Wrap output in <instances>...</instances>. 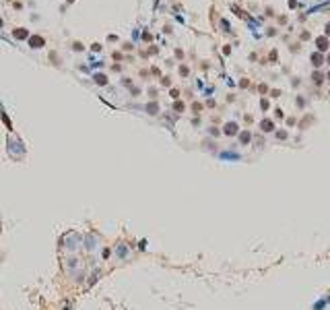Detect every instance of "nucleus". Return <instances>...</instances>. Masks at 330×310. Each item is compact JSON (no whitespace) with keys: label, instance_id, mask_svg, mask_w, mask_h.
Listing matches in <instances>:
<instances>
[{"label":"nucleus","instance_id":"nucleus-4","mask_svg":"<svg viewBox=\"0 0 330 310\" xmlns=\"http://www.w3.org/2000/svg\"><path fill=\"white\" fill-rule=\"evenodd\" d=\"M328 62H330V56H328Z\"/></svg>","mask_w":330,"mask_h":310},{"label":"nucleus","instance_id":"nucleus-2","mask_svg":"<svg viewBox=\"0 0 330 310\" xmlns=\"http://www.w3.org/2000/svg\"><path fill=\"white\" fill-rule=\"evenodd\" d=\"M262 128H264V130H270V122H262Z\"/></svg>","mask_w":330,"mask_h":310},{"label":"nucleus","instance_id":"nucleus-3","mask_svg":"<svg viewBox=\"0 0 330 310\" xmlns=\"http://www.w3.org/2000/svg\"><path fill=\"white\" fill-rule=\"evenodd\" d=\"M326 33H330V25H326Z\"/></svg>","mask_w":330,"mask_h":310},{"label":"nucleus","instance_id":"nucleus-1","mask_svg":"<svg viewBox=\"0 0 330 310\" xmlns=\"http://www.w3.org/2000/svg\"><path fill=\"white\" fill-rule=\"evenodd\" d=\"M318 48H320V50H326V40H318Z\"/></svg>","mask_w":330,"mask_h":310},{"label":"nucleus","instance_id":"nucleus-5","mask_svg":"<svg viewBox=\"0 0 330 310\" xmlns=\"http://www.w3.org/2000/svg\"><path fill=\"white\" fill-rule=\"evenodd\" d=\"M0 25H2V21H0Z\"/></svg>","mask_w":330,"mask_h":310}]
</instances>
